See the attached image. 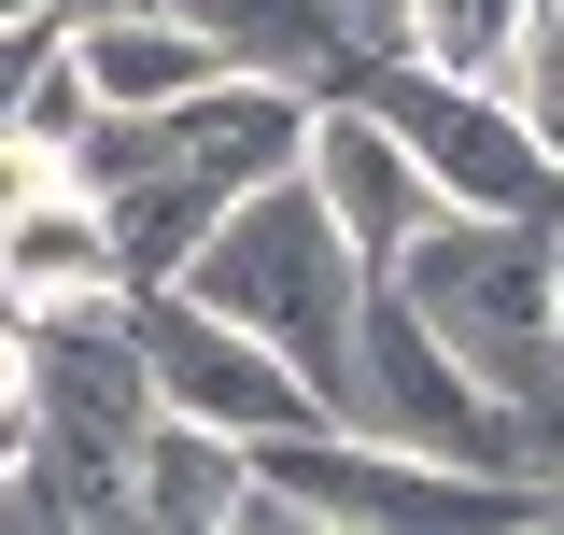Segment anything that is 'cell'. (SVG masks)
Returning <instances> with one entry per match:
<instances>
[{
	"label": "cell",
	"instance_id": "6da1fadb",
	"mask_svg": "<svg viewBox=\"0 0 564 535\" xmlns=\"http://www.w3.org/2000/svg\"><path fill=\"white\" fill-rule=\"evenodd\" d=\"M311 155V85H282V70H212L198 99H170V113H99V128L70 141V184L113 211V254L128 282H184L226 198L240 184H269Z\"/></svg>",
	"mask_w": 564,
	"mask_h": 535
},
{
	"label": "cell",
	"instance_id": "7a4b0ae2",
	"mask_svg": "<svg viewBox=\"0 0 564 535\" xmlns=\"http://www.w3.org/2000/svg\"><path fill=\"white\" fill-rule=\"evenodd\" d=\"M184 296L226 310V325H254L325 395V423H352V310H367V254L339 240V211L311 170H269V184H240L226 226H212L198 254H184Z\"/></svg>",
	"mask_w": 564,
	"mask_h": 535
},
{
	"label": "cell",
	"instance_id": "3957f363",
	"mask_svg": "<svg viewBox=\"0 0 564 535\" xmlns=\"http://www.w3.org/2000/svg\"><path fill=\"white\" fill-rule=\"evenodd\" d=\"M395 282L522 423L564 395V211H452L437 198L423 240L395 254Z\"/></svg>",
	"mask_w": 564,
	"mask_h": 535
},
{
	"label": "cell",
	"instance_id": "277c9868",
	"mask_svg": "<svg viewBox=\"0 0 564 535\" xmlns=\"http://www.w3.org/2000/svg\"><path fill=\"white\" fill-rule=\"evenodd\" d=\"M155 437V367H141L128 310H70V325H29V507L57 522H128V466Z\"/></svg>",
	"mask_w": 564,
	"mask_h": 535
},
{
	"label": "cell",
	"instance_id": "5b68a950",
	"mask_svg": "<svg viewBox=\"0 0 564 535\" xmlns=\"http://www.w3.org/2000/svg\"><path fill=\"white\" fill-rule=\"evenodd\" d=\"M352 437H395L437 466H522V408L410 310L395 268H367V310H352Z\"/></svg>",
	"mask_w": 564,
	"mask_h": 535
},
{
	"label": "cell",
	"instance_id": "8992f818",
	"mask_svg": "<svg viewBox=\"0 0 564 535\" xmlns=\"http://www.w3.org/2000/svg\"><path fill=\"white\" fill-rule=\"evenodd\" d=\"M339 99H367L381 128L410 141V155H423V184H437L452 211H564V155L522 128L494 85H466V70H423L410 43H381V57L352 70Z\"/></svg>",
	"mask_w": 564,
	"mask_h": 535
},
{
	"label": "cell",
	"instance_id": "52a82bcc",
	"mask_svg": "<svg viewBox=\"0 0 564 535\" xmlns=\"http://www.w3.org/2000/svg\"><path fill=\"white\" fill-rule=\"evenodd\" d=\"M128 325H141V367H155V408H198V423H226L240 451H254V437H296V423H325V395L282 367L269 338L226 325V310H198L184 282H141Z\"/></svg>",
	"mask_w": 564,
	"mask_h": 535
},
{
	"label": "cell",
	"instance_id": "ba28073f",
	"mask_svg": "<svg viewBox=\"0 0 564 535\" xmlns=\"http://www.w3.org/2000/svg\"><path fill=\"white\" fill-rule=\"evenodd\" d=\"M296 170L325 184V211H339V240H352L367 268H395V254L423 240V211H437L423 155H410L395 128H381L367 99H311V155H296Z\"/></svg>",
	"mask_w": 564,
	"mask_h": 535
},
{
	"label": "cell",
	"instance_id": "9c48e42d",
	"mask_svg": "<svg viewBox=\"0 0 564 535\" xmlns=\"http://www.w3.org/2000/svg\"><path fill=\"white\" fill-rule=\"evenodd\" d=\"M70 70H85L99 113H170V99H198L212 70H240V57L198 14H170V0H70Z\"/></svg>",
	"mask_w": 564,
	"mask_h": 535
},
{
	"label": "cell",
	"instance_id": "30bf717a",
	"mask_svg": "<svg viewBox=\"0 0 564 535\" xmlns=\"http://www.w3.org/2000/svg\"><path fill=\"white\" fill-rule=\"evenodd\" d=\"M141 282L128 254H113V211L85 198V184H57V198H29L14 226H0V310L14 325H70V310H128Z\"/></svg>",
	"mask_w": 564,
	"mask_h": 535
},
{
	"label": "cell",
	"instance_id": "8fae6325",
	"mask_svg": "<svg viewBox=\"0 0 564 535\" xmlns=\"http://www.w3.org/2000/svg\"><path fill=\"white\" fill-rule=\"evenodd\" d=\"M240 507H254V451L226 423H198V408H155V437H141V466H128V522L226 535Z\"/></svg>",
	"mask_w": 564,
	"mask_h": 535
},
{
	"label": "cell",
	"instance_id": "7c38bea8",
	"mask_svg": "<svg viewBox=\"0 0 564 535\" xmlns=\"http://www.w3.org/2000/svg\"><path fill=\"white\" fill-rule=\"evenodd\" d=\"M480 85H494V99H508V113H522V128L564 155V0H522V14H508V43H494Z\"/></svg>",
	"mask_w": 564,
	"mask_h": 535
},
{
	"label": "cell",
	"instance_id": "4fadbf2b",
	"mask_svg": "<svg viewBox=\"0 0 564 535\" xmlns=\"http://www.w3.org/2000/svg\"><path fill=\"white\" fill-rule=\"evenodd\" d=\"M508 14H522V0H410V14H395V43H410L423 70H466V85H480L494 43H508Z\"/></svg>",
	"mask_w": 564,
	"mask_h": 535
},
{
	"label": "cell",
	"instance_id": "5bb4252c",
	"mask_svg": "<svg viewBox=\"0 0 564 535\" xmlns=\"http://www.w3.org/2000/svg\"><path fill=\"white\" fill-rule=\"evenodd\" d=\"M57 43H70V14H0V128L29 113V85L57 70Z\"/></svg>",
	"mask_w": 564,
	"mask_h": 535
},
{
	"label": "cell",
	"instance_id": "9a60e30c",
	"mask_svg": "<svg viewBox=\"0 0 564 535\" xmlns=\"http://www.w3.org/2000/svg\"><path fill=\"white\" fill-rule=\"evenodd\" d=\"M352 29H367V43H395V14H410V0H339Z\"/></svg>",
	"mask_w": 564,
	"mask_h": 535
},
{
	"label": "cell",
	"instance_id": "2e32d148",
	"mask_svg": "<svg viewBox=\"0 0 564 535\" xmlns=\"http://www.w3.org/2000/svg\"><path fill=\"white\" fill-rule=\"evenodd\" d=\"M0 14H70V0H0Z\"/></svg>",
	"mask_w": 564,
	"mask_h": 535
}]
</instances>
